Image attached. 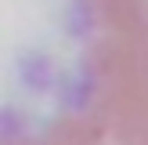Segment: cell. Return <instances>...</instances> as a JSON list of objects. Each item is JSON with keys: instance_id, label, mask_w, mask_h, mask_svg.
Here are the masks:
<instances>
[{"instance_id": "6da1fadb", "label": "cell", "mask_w": 148, "mask_h": 145, "mask_svg": "<svg viewBox=\"0 0 148 145\" xmlns=\"http://www.w3.org/2000/svg\"><path fill=\"white\" fill-rule=\"evenodd\" d=\"M0 145H148V0H65L0 105Z\"/></svg>"}]
</instances>
